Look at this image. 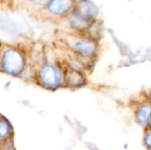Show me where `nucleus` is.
<instances>
[{"instance_id":"nucleus-1","label":"nucleus","mask_w":151,"mask_h":150,"mask_svg":"<svg viewBox=\"0 0 151 150\" xmlns=\"http://www.w3.org/2000/svg\"><path fill=\"white\" fill-rule=\"evenodd\" d=\"M98 14L99 10L91 0H76L73 9L65 18L73 29L83 31L96 20Z\"/></svg>"},{"instance_id":"nucleus-2","label":"nucleus","mask_w":151,"mask_h":150,"mask_svg":"<svg viewBox=\"0 0 151 150\" xmlns=\"http://www.w3.org/2000/svg\"><path fill=\"white\" fill-rule=\"evenodd\" d=\"M2 68L10 74L19 73L25 65V60L23 55L14 48L6 49L3 55L1 60Z\"/></svg>"},{"instance_id":"nucleus-3","label":"nucleus","mask_w":151,"mask_h":150,"mask_svg":"<svg viewBox=\"0 0 151 150\" xmlns=\"http://www.w3.org/2000/svg\"><path fill=\"white\" fill-rule=\"evenodd\" d=\"M76 0H50L46 7L41 11L50 18L66 17L73 9Z\"/></svg>"},{"instance_id":"nucleus-4","label":"nucleus","mask_w":151,"mask_h":150,"mask_svg":"<svg viewBox=\"0 0 151 150\" xmlns=\"http://www.w3.org/2000/svg\"><path fill=\"white\" fill-rule=\"evenodd\" d=\"M40 80L47 87H57L61 81V72L58 67L52 65H46L40 71Z\"/></svg>"},{"instance_id":"nucleus-5","label":"nucleus","mask_w":151,"mask_h":150,"mask_svg":"<svg viewBox=\"0 0 151 150\" xmlns=\"http://www.w3.org/2000/svg\"><path fill=\"white\" fill-rule=\"evenodd\" d=\"M72 49L81 56L90 57L96 51L97 46L95 39L92 38H79L72 43Z\"/></svg>"},{"instance_id":"nucleus-6","label":"nucleus","mask_w":151,"mask_h":150,"mask_svg":"<svg viewBox=\"0 0 151 150\" xmlns=\"http://www.w3.org/2000/svg\"><path fill=\"white\" fill-rule=\"evenodd\" d=\"M65 80L69 86L78 87V86L82 85L84 81V78L81 74V72H79L78 71L71 70L65 75Z\"/></svg>"},{"instance_id":"nucleus-7","label":"nucleus","mask_w":151,"mask_h":150,"mask_svg":"<svg viewBox=\"0 0 151 150\" xmlns=\"http://www.w3.org/2000/svg\"><path fill=\"white\" fill-rule=\"evenodd\" d=\"M136 118L141 125L146 126L147 124H149L150 118V105L144 104L142 107H140L139 110L137 111Z\"/></svg>"},{"instance_id":"nucleus-8","label":"nucleus","mask_w":151,"mask_h":150,"mask_svg":"<svg viewBox=\"0 0 151 150\" xmlns=\"http://www.w3.org/2000/svg\"><path fill=\"white\" fill-rule=\"evenodd\" d=\"M11 126L6 120L0 119V141L6 138L10 133Z\"/></svg>"},{"instance_id":"nucleus-9","label":"nucleus","mask_w":151,"mask_h":150,"mask_svg":"<svg viewBox=\"0 0 151 150\" xmlns=\"http://www.w3.org/2000/svg\"><path fill=\"white\" fill-rule=\"evenodd\" d=\"M49 2H50V0H30L28 4L32 8H34L35 11H41L46 7V5L48 4Z\"/></svg>"},{"instance_id":"nucleus-10","label":"nucleus","mask_w":151,"mask_h":150,"mask_svg":"<svg viewBox=\"0 0 151 150\" xmlns=\"http://www.w3.org/2000/svg\"><path fill=\"white\" fill-rule=\"evenodd\" d=\"M4 2H6L7 4L10 7H15L18 8L19 6H22L24 4H28L30 0H2Z\"/></svg>"},{"instance_id":"nucleus-11","label":"nucleus","mask_w":151,"mask_h":150,"mask_svg":"<svg viewBox=\"0 0 151 150\" xmlns=\"http://www.w3.org/2000/svg\"><path fill=\"white\" fill-rule=\"evenodd\" d=\"M145 144L147 145L148 149L150 148V133H148L145 137Z\"/></svg>"},{"instance_id":"nucleus-12","label":"nucleus","mask_w":151,"mask_h":150,"mask_svg":"<svg viewBox=\"0 0 151 150\" xmlns=\"http://www.w3.org/2000/svg\"><path fill=\"white\" fill-rule=\"evenodd\" d=\"M1 47H2V42H0V48H1Z\"/></svg>"}]
</instances>
